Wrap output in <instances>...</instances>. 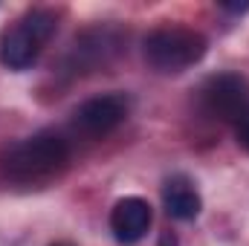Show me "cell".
I'll list each match as a JSON object with an SVG mask.
<instances>
[{
  "mask_svg": "<svg viewBox=\"0 0 249 246\" xmlns=\"http://www.w3.org/2000/svg\"><path fill=\"white\" fill-rule=\"evenodd\" d=\"M200 110L217 122H241L249 113V81L241 72H217L197 90Z\"/></svg>",
  "mask_w": 249,
  "mask_h": 246,
  "instance_id": "obj_4",
  "label": "cell"
},
{
  "mask_svg": "<svg viewBox=\"0 0 249 246\" xmlns=\"http://www.w3.org/2000/svg\"><path fill=\"white\" fill-rule=\"evenodd\" d=\"M130 113V102L122 93H105V96H93L84 105L75 107L72 113V127L87 136V139H102L107 133H113Z\"/></svg>",
  "mask_w": 249,
  "mask_h": 246,
  "instance_id": "obj_5",
  "label": "cell"
},
{
  "mask_svg": "<svg viewBox=\"0 0 249 246\" xmlns=\"http://www.w3.org/2000/svg\"><path fill=\"white\" fill-rule=\"evenodd\" d=\"M206 50H209L206 35L197 29H188V26H160V29L148 32V38L142 44V55H145L148 67L162 75L186 72L188 67L203 61Z\"/></svg>",
  "mask_w": 249,
  "mask_h": 246,
  "instance_id": "obj_3",
  "label": "cell"
},
{
  "mask_svg": "<svg viewBox=\"0 0 249 246\" xmlns=\"http://www.w3.org/2000/svg\"><path fill=\"white\" fill-rule=\"evenodd\" d=\"M55 29H58L55 9H44V6L26 9L0 32V64L15 72L29 70L41 58L44 47L53 41Z\"/></svg>",
  "mask_w": 249,
  "mask_h": 246,
  "instance_id": "obj_2",
  "label": "cell"
},
{
  "mask_svg": "<svg viewBox=\"0 0 249 246\" xmlns=\"http://www.w3.org/2000/svg\"><path fill=\"white\" fill-rule=\"evenodd\" d=\"M70 165V145L55 130H38L18 139L0 154V180L18 188H44Z\"/></svg>",
  "mask_w": 249,
  "mask_h": 246,
  "instance_id": "obj_1",
  "label": "cell"
},
{
  "mask_svg": "<svg viewBox=\"0 0 249 246\" xmlns=\"http://www.w3.org/2000/svg\"><path fill=\"white\" fill-rule=\"evenodd\" d=\"M223 9H226V12H238V15H241V12H249V3H223Z\"/></svg>",
  "mask_w": 249,
  "mask_h": 246,
  "instance_id": "obj_10",
  "label": "cell"
},
{
  "mask_svg": "<svg viewBox=\"0 0 249 246\" xmlns=\"http://www.w3.org/2000/svg\"><path fill=\"white\" fill-rule=\"evenodd\" d=\"M238 142H241V145L249 151V113L241 119V122H238Z\"/></svg>",
  "mask_w": 249,
  "mask_h": 246,
  "instance_id": "obj_9",
  "label": "cell"
},
{
  "mask_svg": "<svg viewBox=\"0 0 249 246\" xmlns=\"http://www.w3.org/2000/svg\"><path fill=\"white\" fill-rule=\"evenodd\" d=\"M122 50V35L113 26H93L84 29L70 53H67V70L72 72H87V70H99L105 64H110Z\"/></svg>",
  "mask_w": 249,
  "mask_h": 246,
  "instance_id": "obj_6",
  "label": "cell"
},
{
  "mask_svg": "<svg viewBox=\"0 0 249 246\" xmlns=\"http://www.w3.org/2000/svg\"><path fill=\"white\" fill-rule=\"evenodd\" d=\"M162 203H165V211L174 220H194L200 214V209H203V200H200L194 183L183 174L171 177L162 185Z\"/></svg>",
  "mask_w": 249,
  "mask_h": 246,
  "instance_id": "obj_8",
  "label": "cell"
},
{
  "mask_svg": "<svg viewBox=\"0 0 249 246\" xmlns=\"http://www.w3.org/2000/svg\"><path fill=\"white\" fill-rule=\"evenodd\" d=\"M151 220H154V211H151L148 200H142V197H124L110 211V232L124 246L139 244L148 235Z\"/></svg>",
  "mask_w": 249,
  "mask_h": 246,
  "instance_id": "obj_7",
  "label": "cell"
},
{
  "mask_svg": "<svg viewBox=\"0 0 249 246\" xmlns=\"http://www.w3.org/2000/svg\"><path fill=\"white\" fill-rule=\"evenodd\" d=\"M53 246H72L70 241H58V244H53Z\"/></svg>",
  "mask_w": 249,
  "mask_h": 246,
  "instance_id": "obj_11",
  "label": "cell"
}]
</instances>
